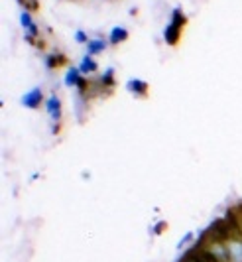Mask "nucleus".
Here are the masks:
<instances>
[{
	"mask_svg": "<svg viewBox=\"0 0 242 262\" xmlns=\"http://www.w3.org/2000/svg\"><path fill=\"white\" fill-rule=\"evenodd\" d=\"M43 108H45V115L50 117L52 124H54V132H57V126H59V122H61V99H59L55 93H52V95L45 99Z\"/></svg>",
	"mask_w": 242,
	"mask_h": 262,
	"instance_id": "nucleus-2",
	"label": "nucleus"
},
{
	"mask_svg": "<svg viewBox=\"0 0 242 262\" xmlns=\"http://www.w3.org/2000/svg\"><path fill=\"white\" fill-rule=\"evenodd\" d=\"M20 26L24 28L28 39L38 38L40 30H38V24L34 22V18H32V12H30V10H22V14H20Z\"/></svg>",
	"mask_w": 242,
	"mask_h": 262,
	"instance_id": "nucleus-5",
	"label": "nucleus"
},
{
	"mask_svg": "<svg viewBox=\"0 0 242 262\" xmlns=\"http://www.w3.org/2000/svg\"><path fill=\"white\" fill-rule=\"evenodd\" d=\"M193 238H195V235H193V233H187V235H183V236H181V241L177 243V250H183V247H187V245L191 243V241H193Z\"/></svg>",
	"mask_w": 242,
	"mask_h": 262,
	"instance_id": "nucleus-12",
	"label": "nucleus"
},
{
	"mask_svg": "<svg viewBox=\"0 0 242 262\" xmlns=\"http://www.w3.org/2000/svg\"><path fill=\"white\" fill-rule=\"evenodd\" d=\"M89 39L91 38H87V34H85L83 30H77V32H75V41H77V43H85V46H87Z\"/></svg>",
	"mask_w": 242,
	"mask_h": 262,
	"instance_id": "nucleus-14",
	"label": "nucleus"
},
{
	"mask_svg": "<svg viewBox=\"0 0 242 262\" xmlns=\"http://www.w3.org/2000/svg\"><path fill=\"white\" fill-rule=\"evenodd\" d=\"M227 247H229L230 262H242V235H236L227 241Z\"/></svg>",
	"mask_w": 242,
	"mask_h": 262,
	"instance_id": "nucleus-6",
	"label": "nucleus"
},
{
	"mask_svg": "<svg viewBox=\"0 0 242 262\" xmlns=\"http://www.w3.org/2000/svg\"><path fill=\"white\" fill-rule=\"evenodd\" d=\"M128 39V30L124 26H114L110 30V34H108V43L110 46H118L122 41H126Z\"/></svg>",
	"mask_w": 242,
	"mask_h": 262,
	"instance_id": "nucleus-9",
	"label": "nucleus"
},
{
	"mask_svg": "<svg viewBox=\"0 0 242 262\" xmlns=\"http://www.w3.org/2000/svg\"><path fill=\"white\" fill-rule=\"evenodd\" d=\"M108 48V39H103V38H91L89 39V43H87V53L89 55H101V53L105 52Z\"/></svg>",
	"mask_w": 242,
	"mask_h": 262,
	"instance_id": "nucleus-8",
	"label": "nucleus"
},
{
	"mask_svg": "<svg viewBox=\"0 0 242 262\" xmlns=\"http://www.w3.org/2000/svg\"><path fill=\"white\" fill-rule=\"evenodd\" d=\"M20 103H22V106L30 108V111H36V108H40V106L45 103L43 91H41L40 87H34V89H30V91H26L24 95H22Z\"/></svg>",
	"mask_w": 242,
	"mask_h": 262,
	"instance_id": "nucleus-3",
	"label": "nucleus"
},
{
	"mask_svg": "<svg viewBox=\"0 0 242 262\" xmlns=\"http://www.w3.org/2000/svg\"><path fill=\"white\" fill-rule=\"evenodd\" d=\"M183 26H185V16L181 14V10H175L174 16H172V20H170V24L165 26V32H163V38H165V41H167L170 46L177 43V39L181 36V28Z\"/></svg>",
	"mask_w": 242,
	"mask_h": 262,
	"instance_id": "nucleus-1",
	"label": "nucleus"
},
{
	"mask_svg": "<svg viewBox=\"0 0 242 262\" xmlns=\"http://www.w3.org/2000/svg\"><path fill=\"white\" fill-rule=\"evenodd\" d=\"M63 63H65V57L59 55V53H54V55H47L45 57V66L50 67V69H55V67L63 66Z\"/></svg>",
	"mask_w": 242,
	"mask_h": 262,
	"instance_id": "nucleus-11",
	"label": "nucleus"
},
{
	"mask_svg": "<svg viewBox=\"0 0 242 262\" xmlns=\"http://www.w3.org/2000/svg\"><path fill=\"white\" fill-rule=\"evenodd\" d=\"M79 71L83 73V75H93V73H96L99 71V63L94 61V57L93 55H83V59L79 61Z\"/></svg>",
	"mask_w": 242,
	"mask_h": 262,
	"instance_id": "nucleus-7",
	"label": "nucleus"
},
{
	"mask_svg": "<svg viewBox=\"0 0 242 262\" xmlns=\"http://www.w3.org/2000/svg\"><path fill=\"white\" fill-rule=\"evenodd\" d=\"M63 83H65V87H69V89H81L83 91L85 77H83V73L79 71V67H69L65 77H63Z\"/></svg>",
	"mask_w": 242,
	"mask_h": 262,
	"instance_id": "nucleus-4",
	"label": "nucleus"
},
{
	"mask_svg": "<svg viewBox=\"0 0 242 262\" xmlns=\"http://www.w3.org/2000/svg\"><path fill=\"white\" fill-rule=\"evenodd\" d=\"M126 89H128V93H132V95H142L144 97L148 93V83L142 81V79H130L126 83Z\"/></svg>",
	"mask_w": 242,
	"mask_h": 262,
	"instance_id": "nucleus-10",
	"label": "nucleus"
},
{
	"mask_svg": "<svg viewBox=\"0 0 242 262\" xmlns=\"http://www.w3.org/2000/svg\"><path fill=\"white\" fill-rule=\"evenodd\" d=\"M101 81H103V83H108V85H112V83H114V69L108 67L107 71L103 73V79H101Z\"/></svg>",
	"mask_w": 242,
	"mask_h": 262,
	"instance_id": "nucleus-13",
	"label": "nucleus"
}]
</instances>
